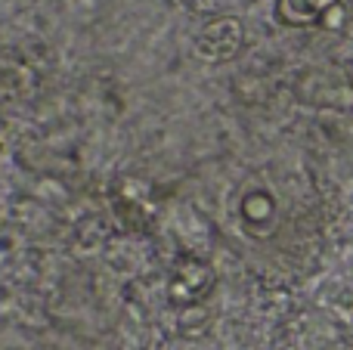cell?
Listing matches in <instances>:
<instances>
[{
    "instance_id": "6da1fadb",
    "label": "cell",
    "mask_w": 353,
    "mask_h": 350,
    "mask_svg": "<svg viewBox=\"0 0 353 350\" xmlns=\"http://www.w3.org/2000/svg\"><path fill=\"white\" fill-rule=\"evenodd\" d=\"M214 282H217V273L208 260L195 254H180L168 273V301L180 310L195 307L214 291Z\"/></svg>"
},
{
    "instance_id": "3957f363",
    "label": "cell",
    "mask_w": 353,
    "mask_h": 350,
    "mask_svg": "<svg viewBox=\"0 0 353 350\" xmlns=\"http://www.w3.org/2000/svg\"><path fill=\"white\" fill-rule=\"evenodd\" d=\"M239 217H242V227L251 236L263 239V236H270L276 229L279 208H276V198L267 189H251V192H245L242 205H239Z\"/></svg>"
},
{
    "instance_id": "7a4b0ae2",
    "label": "cell",
    "mask_w": 353,
    "mask_h": 350,
    "mask_svg": "<svg viewBox=\"0 0 353 350\" xmlns=\"http://www.w3.org/2000/svg\"><path fill=\"white\" fill-rule=\"evenodd\" d=\"M245 43V25L232 16H217L199 31L195 53L205 62H230L239 56Z\"/></svg>"
},
{
    "instance_id": "277c9868",
    "label": "cell",
    "mask_w": 353,
    "mask_h": 350,
    "mask_svg": "<svg viewBox=\"0 0 353 350\" xmlns=\"http://www.w3.org/2000/svg\"><path fill=\"white\" fill-rule=\"evenodd\" d=\"M341 0H276V19L288 28H310L325 22L329 12L338 10Z\"/></svg>"
}]
</instances>
